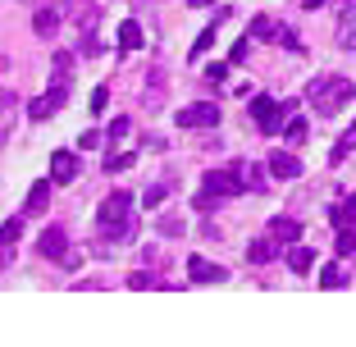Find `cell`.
<instances>
[{
	"instance_id": "74e56055",
	"label": "cell",
	"mask_w": 356,
	"mask_h": 347,
	"mask_svg": "<svg viewBox=\"0 0 356 347\" xmlns=\"http://www.w3.org/2000/svg\"><path fill=\"white\" fill-rule=\"evenodd\" d=\"M105 101H110V92H105V87H96V92H92V115H96V110H105Z\"/></svg>"
},
{
	"instance_id": "5b68a950",
	"label": "cell",
	"mask_w": 356,
	"mask_h": 347,
	"mask_svg": "<svg viewBox=\"0 0 356 347\" xmlns=\"http://www.w3.org/2000/svg\"><path fill=\"white\" fill-rule=\"evenodd\" d=\"M252 119H256V133H265V137H274L279 133V101L274 96H252Z\"/></svg>"
},
{
	"instance_id": "8fae6325",
	"label": "cell",
	"mask_w": 356,
	"mask_h": 347,
	"mask_svg": "<svg viewBox=\"0 0 356 347\" xmlns=\"http://www.w3.org/2000/svg\"><path fill=\"white\" fill-rule=\"evenodd\" d=\"M78 169H83V165H78L74 151H55V156H51V183H74Z\"/></svg>"
},
{
	"instance_id": "b9f144b4",
	"label": "cell",
	"mask_w": 356,
	"mask_h": 347,
	"mask_svg": "<svg viewBox=\"0 0 356 347\" xmlns=\"http://www.w3.org/2000/svg\"><path fill=\"white\" fill-rule=\"evenodd\" d=\"M188 5H192V10H201V5H206V0H188Z\"/></svg>"
},
{
	"instance_id": "7a4b0ae2",
	"label": "cell",
	"mask_w": 356,
	"mask_h": 347,
	"mask_svg": "<svg viewBox=\"0 0 356 347\" xmlns=\"http://www.w3.org/2000/svg\"><path fill=\"white\" fill-rule=\"evenodd\" d=\"M306 101L315 106V115H320V119H334L338 110L352 101V83H347L343 74H325V78H315V83L306 87Z\"/></svg>"
},
{
	"instance_id": "ab89813d",
	"label": "cell",
	"mask_w": 356,
	"mask_h": 347,
	"mask_svg": "<svg viewBox=\"0 0 356 347\" xmlns=\"http://www.w3.org/2000/svg\"><path fill=\"white\" fill-rule=\"evenodd\" d=\"M302 10H311V14H315V10H325V0H302Z\"/></svg>"
},
{
	"instance_id": "44dd1931",
	"label": "cell",
	"mask_w": 356,
	"mask_h": 347,
	"mask_svg": "<svg viewBox=\"0 0 356 347\" xmlns=\"http://www.w3.org/2000/svg\"><path fill=\"white\" fill-rule=\"evenodd\" d=\"M306 133H311V128H306V119H288V124H283V137H288V147L306 142Z\"/></svg>"
},
{
	"instance_id": "ac0fdd59",
	"label": "cell",
	"mask_w": 356,
	"mask_h": 347,
	"mask_svg": "<svg viewBox=\"0 0 356 347\" xmlns=\"http://www.w3.org/2000/svg\"><path fill=\"white\" fill-rule=\"evenodd\" d=\"M119 46H124V51H137V46H142V28H137L133 19L119 23Z\"/></svg>"
},
{
	"instance_id": "d6986e66",
	"label": "cell",
	"mask_w": 356,
	"mask_h": 347,
	"mask_svg": "<svg viewBox=\"0 0 356 347\" xmlns=\"http://www.w3.org/2000/svg\"><path fill=\"white\" fill-rule=\"evenodd\" d=\"M23 220H28V215H14V220H5V229H0V247H14V242H19Z\"/></svg>"
},
{
	"instance_id": "4316f807",
	"label": "cell",
	"mask_w": 356,
	"mask_h": 347,
	"mask_svg": "<svg viewBox=\"0 0 356 347\" xmlns=\"http://www.w3.org/2000/svg\"><path fill=\"white\" fill-rule=\"evenodd\" d=\"M133 165V156H128V151H115V156L105 160V169H110V174H119V169H128Z\"/></svg>"
},
{
	"instance_id": "ffe728a7",
	"label": "cell",
	"mask_w": 356,
	"mask_h": 347,
	"mask_svg": "<svg viewBox=\"0 0 356 347\" xmlns=\"http://www.w3.org/2000/svg\"><path fill=\"white\" fill-rule=\"evenodd\" d=\"M242 179H247V188H252V192H265V188H270V179H265L256 165H247V160H242Z\"/></svg>"
},
{
	"instance_id": "e0dca14e",
	"label": "cell",
	"mask_w": 356,
	"mask_h": 347,
	"mask_svg": "<svg viewBox=\"0 0 356 347\" xmlns=\"http://www.w3.org/2000/svg\"><path fill=\"white\" fill-rule=\"evenodd\" d=\"M352 147H356V124H352V128H347V133H343V137H338L334 147H329V165H343V160H347V156H352Z\"/></svg>"
},
{
	"instance_id": "8d00e7d4",
	"label": "cell",
	"mask_w": 356,
	"mask_h": 347,
	"mask_svg": "<svg viewBox=\"0 0 356 347\" xmlns=\"http://www.w3.org/2000/svg\"><path fill=\"white\" fill-rule=\"evenodd\" d=\"M229 60H233V64H242V60H247V37H238V42H233Z\"/></svg>"
},
{
	"instance_id": "d590c367",
	"label": "cell",
	"mask_w": 356,
	"mask_h": 347,
	"mask_svg": "<svg viewBox=\"0 0 356 347\" xmlns=\"http://www.w3.org/2000/svg\"><path fill=\"white\" fill-rule=\"evenodd\" d=\"M96 51H101V42H96L92 32H83V46H78V55H96Z\"/></svg>"
},
{
	"instance_id": "3957f363",
	"label": "cell",
	"mask_w": 356,
	"mask_h": 347,
	"mask_svg": "<svg viewBox=\"0 0 356 347\" xmlns=\"http://www.w3.org/2000/svg\"><path fill=\"white\" fill-rule=\"evenodd\" d=\"M64 101H69V74H60V69H55V83L46 87V96L28 101V119H37V124H42V119H51Z\"/></svg>"
},
{
	"instance_id": "836d02e7",
	"label": "cell",
	"mask_w": 356,
	"mask_h": 347,
	"mask_svg": "<svg viewBox=\"0 0 356 347\" xmlns=\"http://www.w3.org/2000/svg\"><path fill=\"white\" fill-rule=\"evenodd\" d=\"M279 42L288 46V51H306V46L297 42V32H293V28H279Z\"/></svg>"
},
{
	"instance_id": "6da1fadb",
	"label": "cell",
	"mask_w": 356,
	"mask_h": 347,
	"mask_svg": "<svg viewBox=\"0 0 356 347\" xmlns=\"http://www.w3.org/2000/svg\"><path fill=\"white\" fill-rule=\"evenodd\" d=\"M96 229L101 238H133L137 220H133V192H110V197L96 206Z\"/></svg>"
},
{
	"instance_id": "1f68e13d",
	"label": "cell",
	"mask_w": 356,
	"mask_h": 347,
	"mask_svg": "<svg viewBox=\"0 0 356 347\" xmlns=\"http://www.w3.org/2000/svg\"><path fill=\"white\" fill-rule=\"evenodd\" d=\"M142 201H147V206H160V201H165V183H151V188L142 192Z\"/></svg>"
},
{
	"instance_id": "4dcf8cb0",
	"label": "cell",
	"mask_w": 356,
	"mask_h": 347,
	"mask_svg": "<svg viewBox=\"0 0 356 347\" xmlns=\"http://www.w3.org/2000/svg\"><path fill=\"white\" fill-rule=\"evenodd\" d=\"M156 284H160V279L151 270H142V274H133V279H128V288H156Z\"/></svg>"
},
{
	"instance_id": "d6a6232c",
	"label": "cell",
	"mask_w": 356,
	"mask_h": 347,
	"mask_svg": "<svg viewBox=\"0 0 356 347\" xmlns=\"http://www.w3.org/2000/svg\"><path fill=\"white\" fill-rule=\"evenodd\" d=\"M343 215H347V220L356 224V192H352V197H347L343 206H338V211H334V220H343Z\"/></svg>"
},
{
	"instance_id": "9a60e30c",
	"label": "cell",
	"mask_w": 356,
	"mask_h": 347,
	"mask_svg": "<svg viewBox=\"0 0 356 347\" xmlns=\"http://www.w3.org/2000/svg\"><path fill=\"white\" fill-rule=\"evenodd\" d=\"M165 74H160V69H151V74H147V96H142V106H147V110H160V101H165Z\"/></svg>"
},
{
	"instance_id": "d4e9b609",
	"label": "cell",
	"mask_w": 356,
	"mask_h": 347,
	"mask_svg": "<svg viewBox=\"0 0 356 347\" xmlns=\"http://www.w3.org/2000/svg\"><path fill=\"white\" fill-rule=\"evenodd\" d=\"M338 256H356V224L352 229H338Z\"/></svg>"
},
{
	"instance_id": "cb8c5ba5",
	"label": "cell",
	"mask_w": 356,
	"mask_h": 347,
	"mask_svg": "<svg viewBox=\"0 0 356 347\" xmlns=\"http://www.w3.org/2000/svg\"><path fill=\"white\" fill-rule=\"evenodd\" d=\"M343 284H347L343 265H325V274H320V288H343Z\"/></svg>"
},
{
	"instance_id": "4fadbf2b",
	"label": "cell",
	"mask_w": 356,
	"mask_h": 347,
	"mask_svg": "<svg viewBox=\"0 0 356 347\" xmlns=\"http://www.w3.org/2000/svg\"><path fill=\"white\" fill-rule=\"evenodd\" d=\"M37 252H42L46 261H64V252H69V238H64V229H46L42 238H37Z\"/></svg>"
},
{
	"instance_id": "7402d4cb",
	"label": "cell",
	"mask_w": 356,
	"mask_h": 347,
	"mask_svg": "<svg viewBox=\"0 0 356 347\" xmlns=\"http://www.w3.org/2000/svg\"><path fill=\"white\" fill-rule=\"evenodd\" d=\"M128 133H133V119H128V115H119V119H115V124L105 128V137H110V142H115V147H119V142H124V137H128Z\"/></svg>"
},
{
	"instance_id": "52a82bcc",
	"label": "cell",
	"mask_w": 356,
	"mask_h": 347,
	"mask_svg": "<svg viewBox=\"0 0 356 347\" xmlns=\"http://www.w3.org/2000/svg\"><path fill=\"white\" fill-rule=\"evenodd\" d=\"M188 279H192V284H224L229 270L215 265V261H206V256H192V261H188Z\"/></svg>"
},
{
	"instance_id": "5bb4252c",
	"label": "cell",
	"mask_w": 356,
	"mask_h": 347,
	"mask_svg": "<svg viewBox=\"0 0 356 347\" xmlns=\"http://www.w3.org/2000/svg\"><path fill=\"white\" fill-rule=\"evenodd\" d=\"M32 32H37V37H55V32H60V10H55V5H42V10L32 14Z\"/></svg>"
},
{
	"instance_id": "ba28073f",
	"label": "cell",
	"mask_w": 356,
	"mask_h": 347,
	"mask_svg": "<svg viewBox=\"0 0 356 347\" xmlns=\"http://www.w3.org/2000/svg\"><path fill=\"white\" fill-rule=\"evenodd\" d=\"M270 242H274V247H297V242H302V224H297L293 215L270 220Z\"/></svg>"
},
{
	"instance_id": "f35d334b",
	"label": "cell",
	"mask_w": 356,
	"mask_h": 347,
	"mask_svg": "<svg viewBox=\"0 0 356 347\" xmlns=\"http://www.w3.org/2000/svg\"><path fill=\"white\" fill-rule=\"evenodd\" d=\"M206 74H210V83H224V78H229V69H224V64H210Z\"/></svg>"
},
{
	"instance_id": "2e32d148",
	"label": "cell",
	"mask_w": 356,
	"mask_h": 347,
	"mask_svg": "<svg viewBox=\"0 0 356 347\" xmlns=\"http://www.w3.org/2000/svg\"><path fill=\"white\" fill-rule=\"evenodd\" d=\"M311 265H315V252H311V247H302V242H297V247H288V270H293V274H311Z\"/></svg>"
},
{
	"instance_id": "7c38bea8",
	"label": "cell",
	"mask_w": 356,
	"mask_h": 347,
	"mask_svg": "<svg viewBox=\"0 0 356 347\" xmlns=\"http://www.w3.org/2000/svg\"><path fill=\"white\" fill-rule=\"evenodd\" d=\"M270 174L279 183H288V179H302V160L293 156V151H274L270 156Z\"/></svg>"
},
{
	"instance_id": "e575fe53",
	"label": "cell",
	"mask_w": 356,
	"mask_h": 347,
	"mask_svg": "<svg viewBox=\"0 0 356 347\" xmlns=\"http://www.w3.org/2000/svg\"><path fill=\"white\" fill-rule=\"evenodd\" d=\"M55 69H60V74H69V69H74V55H69V51H55Z\"/></svg>"
},
{
	"instance_id": "f546056e",
	"label": "cell",
	"mask_w": 356,
	"mask_h": 347,
	"mask_svg": "<svg viewBox=\"0 0 356 347\" xmlns=\"http://www.w3.org/2000/svg\"><path fill=\"white\" fill-rule=\"evenodd\" d=\"M192 206L206 215V211H215V206H220V197H210V192H197V197H192Z\"/></svg>"
},
{
	"instance_id": "30bf717a",
	"label": "cell",
	"mask_w": 356,
	"mask_h": 347,
	"mask_svg": "<svg viewBox=\"0 0 356 347\" xmlns=\"http://www.w3.org/2000/svg\"><path fill=\"white\" fill-rule=\"evenodd\" d=\"M19 115H23L19 96H14V92H5V96H0V147L10 142V133H14V124H19Z\"/></svg>"
},
{
	"instance_id": "83f0119b",
	"label": "cell",
	"mask_w": 356,
	"mask_h": 347,
	"mask_svg": "<svg viewBox=\"0 0 356 347\" xmlns=\"http://www.w3.org/2000/svg\"><path fill=\"white\" fill-rule=\"evenodd\" d=\"M160 233H165V238H178V233H183V220H178V215H165V220H160Z\"/></svg>"
},
{
	"instance_id": "9c48e42d",
	"label": "cell",
	"mask_w": 356,
	"mask_h": 347,
	"mask_svg": "<svg viewBox=\"0 0 356 347\" xmlns=\"http://www.w3.org/2000/svg\"><path fill=\"white\" fill-rule=\"evenodd\" d=\"M46 206H51V179H37V183L28 188L23 215H28V220H37V215H46Z\"/></svg>"
},
{
	"instance_id": "60d3db41",
	"label": "cell",
	"mask_w": 356,
	"mask_h": 347,
	"mask_svg": "<svg viewBox=\"0 0 356 347\" xmlns=\"http://www.w3.org/2000/svg\"><path fill=\"white\" fill-rule=\"evenodd\" d=\"M10 261H14V256H10V247H0V270H5Z\"/></svg>"
},
{
	"instance_id": "277c9868",
	"label": "cell",
	"mask_w": 356,
	"mask_h": 347,
	"mask_svg": "<svg viewBox=\"0 0 356 347\" xmlns=\"http://www.w3.org/2000/svg\"><path fill=\"white\" fill-rule=\"evenodd\" d=\"M201 192H210V197H220V201H229L233 192H242V160H233L229 169H206Z\"/></svg>"
},
{
	"instance_id": "8992f818",
	"label": "cell",
	"mask_w": 356,
	"mask_h": 347,
	"mask_svg": "<svg viewBox=\"0 0 356 347\" xmlns=\"http://www.w3.org/2000/svg\"><path fill=\"white\" fill-rule=\"evenodd\" d=\"M215 124H220V106H210V101L178 110V128H215Z\"/></svg>"
},
{
	"instance_id": "603a6c76",
	"label": "cell",
	"mask_w": 356,
	"mask_h": 347,
	"mask_svg": "<svg viewBox=\"0 0 356 347\" xmlns=\"http://www.w3.org/2000/svg\"><path fill=\"white\" fill-rule=\"evenodd\" d=\"M247 261H252V265L274 261V242H252V247H247Z\"/></svg>"
},
{
	"instance_id": "484cf974",
	"label": "cell",
	"mask_w": 356,
	"mask_h": 347,
	"mask_svg": "<svg viewBox=\"0 0 356 347\" xmlns=\"http://www.w3.org/2000/svg\"><path fill=\"white\" fill-rule=\"evenodd\" d=\"M210 42H215V28H206V32H201V37H197V42H192V51H188V60H192V64H197V60H201V55H206V46H210Z\"/></svg>"
},
{
	"instance_id": "f1b7e54d",
	"label": "cell",
	"mask_w": 356,
	"mask_h": 347,
	"mask_svg": "<svg viewBox=\"0 0 356 347\" xmlns=\"http://www.w3.org/2000/svg\"><path fill=\"white\" fill-rule=\"evenodd\" d=\"M252 37H279V28L270 19H252Z\"/></svg>"
}]
</instances>
